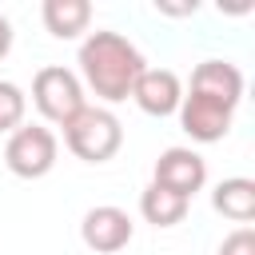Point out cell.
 <instances>
[{
    "instance_id": "obj_9",
    "label": "cell",
    "mask_w": 255,
    "mask_h": 255,
    "mask_svg": "<svg viewBox=\"0 0 255 255\" xmlns=\"http://www.w3.org/2000/svg\"><path fill=\"white\" fill-rule=\"evenodd\" d=\"M187 92H199V96H211L227 108H239L243 100V72L231 64V60H199L195 72H191V88Z\"/></svg>"
},
{
    "instance_id": "obj_6",
    "label": "cell",
    "mask_w": 255,
    "mask_h": 255,
    "mask_svg": "<svg viewBox=\"0 0 255 255\" xmlns=\"http://www.w3.org/2000/svg\"><path fill=\"white\" fill-rule=\"evenodd\" d=\"M131 235H135V223H131V215H128L124 207H116V203H100V207L84 211V219H80V239H84V247L96 251V255H116V251H124V247L131 243Z\"/></svg>"
},
{
    "instance_id": "obj_15",
    "label": "cell",
    "mask_w": 255,
    "mask_h": 255,
    "mask_svg": "<svg viewBox=\"0 0 255 255\" xmlns=\"http://www.w3.org/2000/svg\"><path fill=\"white\" fill-rule=\"evenodd\" d=\"M12 52V24H8V16H0V60Z\"/></svg>"
},
{
    "instance_id": "obj_7",
    "label": "cell",
    "mask_w": 255,
    "mask_h": 255,
    "mask_svg": "<svg viewBox=\"0 0 255 255\" xmlns=\"http://www.w3.org/2000/svg\"><path fill=\"white\" fill-rule=\"evenodd\" d=\"M179 128L195 139V143H219L227 131H231V120H235V108L211 100V96H199V92H187L179 100Z\"/></svg>"
},
{
    "instance_id": "obj_5",
    "label": "cell",
    "mask_w": 255,
    "mask_h": 255,
    "mask_svg": "<svg viewBox=\"0 0 255 255\" xmlns=\"http://www.w3.org/2000/svg\"><path fill=\"white\" fill-rule=\"evenodd\" d=\"M151 183L191 203V195L203 191V183H207V163L195 147H167V151H159V159L151 167Z\"/></svg>"
},
{
    "instance_id": "obj_8",
    "label": "cell",
    "mask_w": 255,
    "mask_h": 255,
    "mask_svg": "<svg viewBox=\"0 0 255 255\" xmlns=\"http://www.w3.org/2000/svg\"><path fill=\"white\" fill-rule=\"evenodd\" d=\"M131 100L139 104V112L163 120V116H175L179 112V100H183V84L171 68H143L135 88H131Z\"/></svg>"
},
{
    "instance_id": "obj_11",
    "label": "cell",
    "mask_w": 255,
    "mask_h": 255,
    "mask_svg": "<svg viewBox=\"0 0 255 255\" xmlns=\"http://www.w3.org/2000/svg\"><path fill=\"white\" fill-rule=\"evenodd\" d=\"M211 207H215L223 219L247 227V223L255 219V179H247V175H231V179L215 183V191H211Z\"/></svg>"
},
{
    "instance_id": "obj_2",
    "label": "cell",
    "mask_w": 255,
    "mask_h": 255,
    "mask_svg": "<svg viewBox=\"0 0 255 255\" xmlns=\"http://www.w3.org/2000/svg\"><path fill=\"white\" fill-rule=\"evenodd\" d=\"M64 143L76 159L84 163H108L124 147V124L112 108L84 104L68 124H64Z\"/></svg>"
},
{
    "instance_id": "obj_12",
    "label": "cell",
    "mask_w": 255,
    "mask_h": 255,
    "mask_svg": "<svg viewBox=\"0 0 255 255\" xmlns=\"http://www.w3.org/2000/svg\"><path fill=\"white\" fill-rule=\"evenodd\" d=\"M187 207H191L187 199H179V195H171V191H163L155 183H147L139 191V215L151 227H175V223H183L187 219Z\"/></svg>"
},
{
    "instance_id": "obj_13",
    "label": "cell",
    "mask_w": 255,
    "mask_h": 255,
    "mask_svg": "<svg viewBox=\"0 0 255 255\" xmlns=\"http://www.w3.org/2000/svg\"><path fill=\"white\" fill-rule=\"evenodd\" d=\"M24 112H28V96H24V88L12 84V80H0V131L12 135V131L24 124Z\"/></svg>"
},
{
    "instance_id": "obj_3",
    "label": "cell",
    "mask_w": 255,
    "mask_h": 255,
    "mask_svg": "<svg viewBox=\"0 0 255 255\" xmlns=\"http://www.w3.org/2000/svg\"><path fill=\"white\" fill-rule=\"evenodd\" d=\"M56 155H60V139L44 124H20L4 143V163L20 179H44L56 167Z\"/></svg>"
},
{
    "instance_id": "obj_4",
    "label": "cell",
    "mask_w": 255,
    "mask_h": 255,
    "mask_svg": "<svg viewBox=\"0 0 255 255\" xmlns=\"http://www.w3.org/2000/svg\"><path fill=\"white\" fill-rule=\"evenodd\" d=\"M32 104L36 112L48 120V124H68L88 100H84V84L72 68H60V64H48L32 76Z\"/></svg>"
},
{
    "instance_id": "obj_1",
    "label": "cell",
    "mask_w": 255,
    "mask_h": 255,
    "mask_svg": "<svg viewBox=\"0 0 255 255\" xmlns=\"http://www.w3.org/2000/svg\"><path fill=\"white\" fill-rule=\"evenodd\" d=\"M76 64H80V84H84L88 92H96L100 108H104V104H124V100L131 96L139 72L147 68L143 52H139L128 36L108 32V28L84 36Z\"/></svg>"
},
{
    "instance_id": "obj_14",
    "label": "cell",
    "mask_w": 255,
    "mask_h": 255,
    "mask_svg": "<svg viewBox=\"0 0 255 255\" xmlns=\"http://www.w3.org/2000/svg\"><path fill=\"white\" fill-rule=\"evenodd\" d=\"M219 255H255V231L251 227H235L219 243Z\"/></svg>"
},
{
    "instance_id": "obj_10",
    "label": "cell",
    "mask_w": 255,
    "mask_h": 255,
    "mask_svg": "<svg viewBox=\"0 0 255 255\" xmlns=\"http://www.w3.org/2000/svg\"><path fill=\"white\" fill-rule=\"evenodd\" d=\"M40 20L56 40H80L92 28V4L88 0H44Z\"/></svg>"
}]
</instances>
